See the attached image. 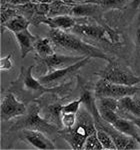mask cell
Segmentation results:
<instances>
[{
  "label": "cell",
  "mask_w": 140,
  "mask_h": 150,
  "mask_svg": "<svg viewBox=\"0 0 140 150\" xmlns=\"http://www.w3.org/2000/svg\"><path fill=\"white\" fill-rule=\"evenodd\" d=\"M49 38L55 46L63 48L68 51L76 52L81 56L100 58V59L105 60L107 63L112 61L111 58L99 48L81 40L74 33H69L66 30L51 28L49 31Z\"/></svg>",
  "instance_id": "1"
},
{
  "label": "cell",
  "mask_w": 140,
  "mask_h": 150,
  "mask_svg": "<svg viewBox=\"0 0 140 150\" xmlns=\"http://www.w3.org/2000/svg\"><path fill=\"white\" fill-rule=\"evenodd\" d=\"M97 131L92 114L87 109L78 111L76 123L72 128L59 130V135L72 149H83L84 143L90 134Z\"/></svg>",
  "instance_id": "2"
},
{
  "label": "cell",
  "mask_w": 140,
  "mask_h": 150,
  "mask_svg": "<svg viewBox=\"0 0 140 150\" xmlns=\"http://www.w3.org/2000/svg\"><path fill=\"white\" fill-rule=\"evenodd\" d=\"M33 68H34V65H31L28 68L24 66L21 67L19 76L10 85L12 92L15 94L39 97L44 93L56 91V88H47L43 84H41L38 79H35L32 76Z\"/></svg>",
  "instance_id": "3"
},
{
  "label": "cell",
  "mask_w": 140,
  "mask_h": 150,
  "mask_svg": "<svg viewBox=\"0 0 140 150\" xmlns=\"http://www.w3.org/2000/svg\"><path fill=\"white\" fill-rule=\"evenodd\" d=\"M22 129H35L45 133L47 135H54L59 132L55 125L48 122L39 115V106L37 103H31L27 108V112L20 120L11 126L12 131Z\"/></svg>",
  "instance_id": "4"
},
{
  "label": "cell",
  "mask_w": 140,
  "mask_h": 150,
  "mask_svg": "<svg viewBox=\"0 0 140 150\" xmlns=\"http://www.w3.org/2000/svg\"><path fill=\"white\" fill-rule=\"evenodd\" d=\"M71 32L76 35L85 36L95 40H101L110 44H116L120 41V36L116 31L97 24H75Z\"/></svg>",
  "instance_id": "5"
},
{
  "label": "cell",
  "mask_w": 140,
  "mask_h": 150,
  "mask_svg": "<svg viewBox=\"0 0 140 150\" xmlns=\"http://www.w3.org/2000/svg\"><path fill=\"white\" fill-rule=\"evenodd\" d=\"M137 92H139V88L136 86L121 85V84L112 83L103 78H100L95 85L94 96L96 99L103 97L120 99L124 96L135 95Z\"/></svg>",
  "instance_id": "6"
},
{
  "label": "cell",
  "mask_w": 140,
  "mask_h": 150,
  "mask_svg": "<svg viewBox=\"0 0 140 150\" xmlns=\"http://www.w3.org/2000/svg\"><path fill=\"white\" fill-rule=\"evenodd\" d=\"M99 111L100 117L113 126L118 131L124 133V134L128 135V136L133 137L136 139L140 144V134L137 131V126L134 124L128 118H123L120 116L116 111L111 110V109H104V108H98Z\"/></svg>",
  "instance_id": "7"
},
{
  "label": "cell",
  "mask_w": 140,
  "mask_h": 150,
  "mask_svg": "<svg viewBox=\"0 0 140 150\" xmlns=\"http://www.w3.org/2000/svg\"><path fill=\"white\" fill-rule=\"evenodd\" d=\"M96 74L99 75L100 78H103L109 82H112V83L121 84V85L135 86L140 83V77L122 69L121 67L113 63L112 61L109 62V64L105 69Z\"/></svg>",
  "instance_id": "8"
},
{
  "label": "cell",
  "mask_w": 140,
  "mask_h": 150,
  "mask_svg": "<svg viewBox=\"0 0 140 150\" xmlns=\"http://www.w3.org/2000/svg\"><path fill=\"white\" fill-rule=\"evenodd\" d=\"M92 59L91 57H85L80 61H78L75 64H72L68 67L65 68H60L53 70V71L48 72L47 74L42 75L38 78V80L41 84L43 85H50V84H57L61 83L66 80L68 77L72 76L78 71L79 69H81L83 66H85L86 64H88L90 62V60Z\"/></svg>",
  "instance_id": "9"
},
{
  "label": "cell",
  "mask_w": 140,
  "mask_h": 150,
  "mask_svg": "<svg viewBox=\"0 0 140 150\" xmlns=\"http://www.w3.org/2000/svg\"><path fill=\"white\" fill-rule=\"evenodd\" d=\"M27 107L25 103L19 101L12 91L4 95L0 106V116L2 121H8L15 117H20L26 114Z\"/></svg>",
  "instance_id": "10"
},
{
  "label": "cell",
  "mask_w": 140,
  "mask_h": 150,
  "mask_svg": "<svg viewBox=\"0 0 140 150\" xmlns=\"http://www.w3.org/2000/svg\"><path fill=\"white\" fill-rule=\"evenodd\" d=\"M85 56H70V55L63 54H52L46 58H40L36 55V61L38 64L45 65L47 68V72L53 71V70L65 68L72 64H75L78 61H80Z\"/></svg>",
  "instance_id": "11"
},
{
  "label": "cell",
  "mask_w": 140,
  "mask_h": 150,
  "mask_svg": "<svg viewBox=\"0 0 140 150\" xmlns=\"http://www.w3.org/2000/svg\"><path fill=\"white\" fill-rule=\"evenodd\" d=\"M21 139L26 143L32 145L34 148L41 150L56 149L52 140L47 137L45 133L35 129H22L21 131Z\"/></svg>",
  "instance_id": "12"
},
{
  "label": "cell",
  "mask_w": 140,
  "mask_h": 150,
  "mask_svg": "<svg viewBox=\"0 0 140 150\" xmlns=\"http://www.w3.org/2000/svg\"><path fill=\"white\" fill-rule=\"evenodd\" d=\"M117 111L125 113V118L131 116L140 118V97L137 98L134 95H128L118 99Z\"/></svg>",
  "instance_id": "13"
},
{
  "label": "cell",
  "mask_w": 140,
  "mask_h": 150,
  "mask_svg": "<svg viewBox=\"0 0 140 150\" xmlns=\"http://www.w3.org/2000/svg\"><path fill=\"white\" fill-rule=\"evenodd\" d=\"M13 34L15 36L19 45L21 58H25L28 53L34 50V44L36 40H37V37L31 34V32L28 29H25V30L20 31V32H15Z\"/></svg>",
  "instance_id": "14"
},
{
  "label": "cell",
  "mask_w": 140,
  "mask_h": 150,
  "mask_svg": "<svg viewBox=\"0 0 140 150\" xmlns=\"http://www.w3.org/2000/svg\"><path fill=\"white\" fill-rule=\"evenodd\" d=\"M44 24H47L50 28L67 31L71 30L75 26L76 21L70 15H58L54 17H47L44 20Z\"/></svg>",
  "instance_id": "15"
},
{
  "label": "cell",
  "mask_w": 140,
  "mask_h": 150,
  "mask_svg": "<svg viewBox=\"0 0 140 150\" xmlns=\"http://www.w3.org/2000/svg\"><path fill=\"white\" fill-rule=\"evenodd\" d=\"M101 6L96 3L84 2L83 4H77L71 6L70 15L71 16H96L99 14Z\"/></svg>",
  "instance_id": "16"
},
{
  "label": "cell",
  "mask_w": 140,
  "mask_h": 150,
  "mask_svg": "<svg viewBox=\"0 0 140 150\" xmlns=\"http://www.w3.org/2000/svg\"><path fill=\"white\" fill-rule=\"evenodd\" d=\"M52 41L49 37L48 38H37L35 44L34 50L36 55L40 58H46L50 55L54 54V49L52 46Z\"/></svg>",
  "instance_id": "17"
},
{
  "label": "cell",
  "mask_w": 140,
  "mask_h": 150,
  "mask_svg": "<svg viewBox=\"0 0 140 150\" xmlns=\"http://www.w3.org/2000/svg\"><path fill=\"white\" fill-rule=\"evenodd\" d=\"M30 21L28 20L26 17H24L21 14H18L15 17H13L11 20H9L8 22L5 23L4 25H2L1 27H5L8 29L9 31L15 33V32H20L25 29H28V26L30 25Z\"/></svg>",
  "instance_id": "18"
},
{
  "label": "cell",
  "mask_w": 140,
  "mask_h": 150,
  "mask_svg": "<svg viewBox=\"0 0 140 150\" xmlns=\"http://www.w3.org/2000/svg\"><path fill=\"white\" fill-rule=\"evenodd\" d=\"M96 134H97V137H98V139H99L100 143L102 144L103 149H108V150L116 149V146H115L111 136L106 131H104V130H102V129H97Z\"/></svg>",
  "instance_id": "19"
},
{
  "label": "cell",
  "mask_w": 140,
  "mask_h": 150,
  "mask_svg": "<svg viewBox=\"0 0 140 150\" xmlns=\"http://www.w3.org/2000/svg\"><path fill=\"white\" fill-rule=\"evenodd\" d=\"M98 104H96L97 108H104V109H111L117 112L118 109V99L111 98V97H103L99 98Z\"/></svg>",
  "instance_id": "20"
},
{
  "label": "cell",
  "mask_w": 140,
  "mask_h": 150,
  "mask_svg": "<svg viewBox=\"0 0 140 150\" xmlns=\"http://www.w3.org/2000/svg\"><path fill=\"white\" fill-rule=\"evenodd\" d=\"M83 149H85V150H101V149H103V146H102V144L100 143L96 132L92 133V134H90L87 137L85 143H84Z\"/></svg>",
  "instance_id": "21"
},
{
  "label": "cell",
  "mask_w": 140,
  "mask_h": 150,
  "mask_svg": "<svg viewBox=\"0 0 140 150\" xmlns=\"http://www.w3.org/2000/svg\"><path fill=\"white\" fill-rule=\"evenodd\" d=\"M126 1L127 0H100L99 2H91V3H96L104 8H121L125 5Z\"/></svg>",
  "instance_id": "22"
},
{
  "label": "cell",
  "mask_w": 140,
  "mask_h": 150,
  "mask_svg": "<svg viewBox=\"0 0 140 150\" xmlns=\"http://www.w3.org/2000/svg\"><path fill=\"white\" fill-rule=\"evenodd\" d=\"M77 120V113H61V123L64 128H72Z\"/></svg>",
  "instance_id": "23"
},
{
  "label": "cell",
  "mask_w": 140,
  "mask_h": 150,
  "mask_svg": "<svg viewBox=\"0 0 140 150\" xmlns=\"http://www.w3.org/2000/svg\"><path fill=\"white\" fill-rule=\"evenodd\" d=\"M81 103H82V99L80 97V98L76 99V100H73V101H71V102L65 104V105H62V112L78 113Z\"/></svg>",
  "instance_id": "24"
},
{
  "label": "cell",
  "mask_w": 140,
  "mask_h": 150,
  "mask_svg": "<svg viewBox=\"0 0 140 150\" xmlns=\"http://www.w3.org/2000/svg\"><path fill=\"white\" fill-rule=\"evenodd\" d=\"M18 15L16 8H4L1 9V26L11 20L13 17Z\"/></svg>",
  "instance_id": "25"
},
{
  "label": "cell",
  "mask_w": 140,
  "mask_h": 150,
  "mask_svg": "<svg viewBox=\"0 0 140 150\" xmlns=\"http://www.w3.org/2000/svg\"><path fill=\"white\" fill-rule=\"evenodd\" d=\"M13 53H10L5 57H2L0 59V69L1 71H9L13 68V61L11 60Z\"/></svg>",
  "instance_id": "26"
},
{
  "label": "cell",
  "mask_w": 140,
  "mask_h": 150,
  "mask_svg": "<svg viewBox=\"0 0 140 150\" xmlns=\"http://www.w3.org/2000/svg\"><path fill=\"white\" fill-rule=\"evenodd\" d=\"M48 111H49V114L52 118H54V119H59V118H61L62 105H60V104L51 105L48 108Z\"/></svg>",
  "instance_id": "27"
},
{
  "label": "cell",
  "mask_w": 140,
  "mask_h": 150,
  "mask_svg": "<svg viewBox=\"0 0 140 150\" xmlns=\"http://www.w3.org/2000/svg\"><path fill=\"white\" fill-rule=\"evenodd\" d=\"M50 8H51V5L47 3H36V7H35V12L39 15L42 16H48L50 12Z\"/></svg>",
  "instance_id": "28"
},
{
  "label": "cell",
  "mask_w": 140,
  "mask_h": 150,
  "mask_svg": "<svg viewBox=\"0 0 140 150\" xmlns=\"http://www.w3.org/2000/svg\"><path fill=\"white\" fill-rule=\"evenodd\" d=\"M134 38H135V44H136L137 49L140 50V15L138 19V23L136 25V29H135Z\"/></svg>",
  "instance_id": "29"
},
{
  "label": "cell",
  "mask_w": 140,
  "mask_h": 150,
  "mask_svg": "<svg viewBox=\"0 0 140 150\" xmlns=\"http://www.w3.org/2000/svg\"><path fill=\"white\" fill-rule=\"evenodd\" d=\"M11 4L13 5H16V6H19V5H25V4L29 3V2H32V0H8Z\"/></svg>",
  "instance_id": "30"
},
{
  "label": "cell",
  "mask_w": 140,
  "mask_h": 150,
  "mask_svg": "<svg viewBox=\"0 0 140 150\" xmlns=\"http://www.w3.org/2000/svg\"><path fill=\"white\" fill-rule=\"evenodd\" d=\"M127 118L131 120V121L137 126V128H139L140 129V118L139 117H133V116H131V117H127Z\"/></svg>",
  "instance_id": "31"
},
{
  "label": "cell",
  "mask_w": 140,
  "mask_h": 150,
  "mask_svg": "<svg viewBox=\"0 0 140 150\" xmlns=\"http://www.w3.org/2000/svg\"><path fill=\"white\" fill-rule=\"evenodd\" d=\"M55 0H34L33 2L35 3H47V4H50L52 2H54Z\"/></svg>",
  "instance_id": "32"
},
{
  "label": "cell",
  "mask_w": 140,
  "mask_h": 150,
  "mask_svg": "<svg viewBox=\"0 0 140 150\" xmlns=\"http://www.w3.org/2000/svg\"><path fill=\"white\" fill-rule=\"evenodd\" d=\"M139 92H140V91H139ZM139 97H140V96H139Z\"/></svg>",
  "instance_id": "33"
}]
</instances>
